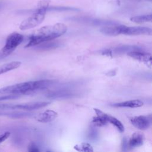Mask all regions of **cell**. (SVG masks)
I'll return each instance as SVG.
<instances>
[{
	"label": "cell",
	"instance_id": "obj_1",
	"mask_svg": "<svg viewBox=\"0 0 152 152\" xmlns=\"http://www.w3.org/2000/svg\"><path fill=\"white\" fill-rule=\"evenodd\" d=\"M67 30V27L64 23H56L53 25L43 26L33 33L28 39L25 48L39 45L43 42L50 41L63 35Z\"/></svg>",
	"mask_w": 152,
	"mask_h": 152
},
{
	"label": "cell",
	"instance_id": "obj_2",
	"mask_svg": "<svg viewBox=\"0 0 152 152\" xmlns=\"http://www.w3.org/2000/svg\"><path fill=\"white\" fill-rule=\"evenodd\" d=\"M34 92H35V81L17 83L0 88V95L15 94L20 96Z\"/></svg>",
	"mask_w": 152,
	"mask_h": 152
},
{
	"label": "cell",
	"instance_id": "obj_3",
	"mask_svg": "<svg viewBox=\"0 0 152 152\" xmlns=\"http://www.w3.org/2000/svg\"><path fill=\"white\" fill-rule=\"evenodd\" d=\"M24 36L21 34L14 32L7 38L5 45L0 50V59H3L10 55L22 43Z\"/></svg>",
	"mask_w": 152,
	"mask_h": 152
},
{
	"label": "cell",
	"instance_id": "obj_4",
	"mask_svg": "<svg viewBox=\"0 0 152 152\" xmlns=\"http://www.w3.org/2000/svg\"><path fill=\"white\" fill-rule=\"evenodd\" d=\"M46 11V9L37 8L34 13L21 23L19 26L20 29L26 30L39 26L44 20Z\"/></svg>",
	"mask_w": 152,
	"mask_h": 152
},
{
	"label": "cell",
	"instance_id": "obj_5",
	"mask_svg": "<svg viewBox=\"0 0 152 152\" xmlns=\"http://www.w3.org/2000/svg\"><path fill=\"white\" fill-rule=\"evenodd\" d=\"M50 104L49 102H29L23 104H0L1 109H20L24 110H32L44 107Z\"/></svg>",
	"mask_w": 152,
	"mask_h": 152
},
{
	"label": "cell",
	"instance_id": "obj_6",
	"mask_svg": "<svg viewBox=\"0 0 152 152\" xmlns=\"http://www.w3.org/2000/svg\"><path fill=\"white\" fill-rule=\"evenodd\" d=\"M151 28L147 27L133 26L129 27L122 25L121 34L125 35H151Z\"/></svg>",
	"mask_w": 152,
	"mask_h": 152
},
{
	"label": "cell",
	"instance_id": "obj_7",
	"mask_svg": "<svg viewBox=\"0 0 152 152\" xmlns=\"http://www.w3.org/2000/svg\"><path fill=\"white\" fill-rule=\"evenodd\" d=\"M151 115L136 116L131 118V124L140 130H146L150 128L151 124Z\"/></svg>",
	"mask_w": 152,
	"mask_h": 152
},
{
	"label": "cell",
	"instance_id": "obj_8",
	"mask_svg": "<svg viewBox=\"0 0 152 152\" xmlns=\"http://www.w3.org/2000/svg\"><path fill=\"white\" fill-rule=\"evenodd\" d=\"M127 55L137 61L145 64L148 66H151V55L150 53L136 50L127 53Z\"/></svg>",
	"mask_w": 152,
	"mask_h": 152
},
{
	"label": "cell",
	"instance_id": "obj_9",
	"mask_svg": "<svg viewBox=\"0 0 152 152\" xmlns=\"http://www.w3.org/2000/svg\"><path fill=\"white\" fill-rule=\"evenodd\" d=\"M58 116V113L53 110H46L35 116V119L42 123H49L55 120Z\"/></svg>",
	"mask_w": 152,
	"mask_h": 152
},
{
	"label": "cell",
	"instance_id": "obj_10",
	"mask_svg": "<svg viewBox=\"0 0 152 152\" xmlns=\"http://www.w3.org/2000/svg\"><path fill=\"white\" fill-rule=\"evenodd\" d=\"M145 136L141 132H135L130 137L128 141V147L131 148L141 146L144 142Z\"/></svg>",
	"mask_w": 152,
	"mask_h": 152
},
{
	"label": "cell",
	"instance_id": "obj_11",
	"mask_svg": "<svg viewBox=\"0 0 152 152\" xmlns=\"http://www.w3.org/2000/svg\"><path fill=\"white\" fill-rule=\"evenodd\" d=\"M96 116L93 118L92 123L97 126H103L107 124V115L98 109H94Z\"/></svg>",
	"mask_w": 152,
	"mask_h": 152
},
{
	"label": "cell",
	"instance_id": "obj_12",
	"mask_svg": "<svg viewBox=\"0 0 152 152\" xmlns=\"http://www.w3.org/2000/svg\"><path fill=\"white\" fill-rule=\"evenodd\" d=\"M122 25L110 24L102 27L100 31L107 36H117L121 34Z\"/></svg>",
	"mask_w": 152,
	"mask_h": 152
},
{
	"label": "cell",
	"instance_id": "obj_13",
	"mask_svg": "<svg viewBox=\"0 0 152 152\" xmlns=\"http://www.w3.org/2000/svg\"><path fill=\"white\" fill-rule=\"evenodd\" d=\"M142 105H143V102L138 99L126 100L125 102L116 103L112 104L113 106L116 107H131V108L140 107Z\"/></svg>",
	"mask_w": 152,
	"mask_h": 152
},
{
	"label": "cell",
	"instance_id": "obj_14",
	"mask_svg": "<svg viewBox=\"0 0 152 152\" xmlns=\"http://www.w3.org/2000/svg\"><path fill=\"white\" fill-rule=\"evenodd\" d=\"M21 64L20 61H12L0 65V75L18 68Z\"/></svg>",
	"mask_w": 152,
	"mask_h": 152
},
{
	"label": "cell",
	"instance_id": "obj_15",
	"mask_svg": "<svg viewBox=\"0 0 152 152\" xmlns=\"http://www.w3.org/2000/svg\"><path fill=\"white\" fill-rule=\"evenodd\" d=\"M130 20L135 23L141 24L147 22H151L152 20V15L148 14V15H142L138 16H134L130 18Z\"/></svg>",
	"mask_w": 152,
	"mask_h": 152
},
{
	"label": "cell",
	"instance_id": "obj_16",
	"mask_svg": "<svg viewBox=\"0 0 152 152\" xmlns=\"http://www.w3.org/2000/svg\"><path fill=\"white\" fill-rule=\"evenodd\" d=\"M107 121L108 122H110L114 125L120 132H123L124 131V126L122 122L115 117L110 115H107Z\"/></svg>",
	"mask_w": 152,
	"mask_h": 152
},
{
	"label": "cell",
	"instance_id": "obj_17",
	"mask_svg": "<svg viewBox=\"0 0 152 152\" xmlns=\"http://www.w3.org/2000/svg\"><path fill=\"white\" fill-rule=\"evenodd\" d=\"M75 150L78 151H83V152H92L93 151V149L92 146L87 142H82L80 144H77L74 146Z\"/></svg>",
	"mask_w": 152,
	"mask_h": 152
},
{
	"label": "cell",
	"instance_id": "obj_18",
	"mask_svg": "<svg viewBox=\"0 0 152 152\" xmlns=\"http://www.w3.org/2000/svg\"><path fill=\"white\" fill-rule=\"evenodd\" d=\"M30 113H27V112H8V113H5V112H0V115H4V116H10L12 118H23V117H26L27 116H29Z\"/></svg>",
	"mask_w": 152,
	"mask_h": 152
},
{
	"label": "cell",
	"instance_id": "obj_19",
	"mask_svg": "<svg viewBox=\"0 0 152 152\" xmlns=\"http://www.w3.org/2000/svg\"><path fill=\"white\" fill-rule=\"evenodd\" d=\"M50 3V0H41L38 3V8H44L48 9L49 4Z\"/></svg>",
	"mask_w": 152,
	"mask_h": 152
},
{
	"label": "cell",
	"instance_id": "obj_20",
	"mask_svg": "<svg viewBox=\"0 0 152 152\" xmlns=\"http://www.w3.org/2000/svg\"><path fill=\"white\" fill-rule=\"evenodd\" d=\"M18 95L15 94H4L2 96H0V101L4 100H10V99H17L19 97Z\"/></svg>",
	"mask_w": 152,
	"mask_h": 152
},
{
	"label": "cell",
	"instance_id": "obj_21",
	"mask_svg": "<svg viewBox=\"0 0 152 152\" xmlns=\"http://www.w3.org/2000/svg\"><path fill=\"white\" fill-rule=\"evenodd\" d=\"M28 151L30 152H38L39 151V149L34 143L31 142L29 144L28 147Z\"/></svg>",
	"mask_w": 152,
	"mask_h": 152
},
{
	"label": "cell",
	"instance_id": "obj_22",
	"mask_svg": "<svg viewBox=\"0 0 152 152\" xmlns=\"http://www.w3.org/2000/svg\"><path fill=\"white\" fill-rule=\"evenodd\" d=\"M10 135V132H5L3 134L0 135V144L3 142L4 141H5L8 138V137Z\"/></svg>",
	"mask_w": 152,
	"mask_h": 152
},
{
	"label": "cell",
	"instance_id": "obj_23",
	"mask_svg": "<svg viewBox=\"0 0 152 152\" xmlns=\"http://www.w3.org/2000/svg\"><path fill=\"white\" fill-rule=\"evenodd\" d=\"M128 148V141L124 137L122 141V148L123 151L127 150Z\"/></svg>",
	"mask_w": 152,
	"mask_h": 152
}]
</instances>
